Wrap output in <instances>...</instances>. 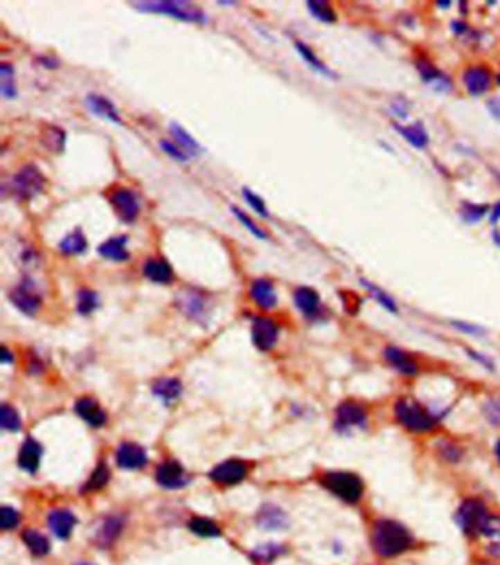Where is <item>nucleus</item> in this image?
Masks as SVG:
<instances>
[{"instance_id": "obj_1", "label": "nucleus", "mask_w": 500, "mask_h": 565, "mask_svg": "<svg viewBox=\"0 0 500 565\" xmlns=\"http://www.w3.org/2000/svg\"><path fill=\"white\" fill-rule=\"evenodd\" d=\"M371 545L382 558L405 554L414 545V536L404 524L391 519H380L373 526Z\"/></svg>"}, {"instance_id": "obj_2", "label": "nucleus", "mask_w": 500, "mask_h": 565, "mask_svg": "<svg viewBox=\"0 0 500 565\" xmlns=\"http://www.w3.org/2000/svg\"><path fill=\"white\" fill-rule=\"evenodd\" d=\"M395 415L396 420L412 433L430 432L437 424V417L412 398L398 400L395 404Z\"/></svg>"}, {"instance_id": "obj_3", "label": "nucleus", "mask_w": 500, "mask_h": 565, "mask_svg": "<svg viewBox=\"0 0 500 565\" xmlns=\"http://www.w3.org/2000/svg\"><path fill=\"white\" fill-rule=\"evenodd\" d=\"M141 12H150V14L166 15L175 19H179L184 22H206L207 17L202 8H198L194 3L185 2V0H157V2H141L134 5Z\"/></svg>"}, {"instance_id": "obj_4", "label": "nucleus", "mask_w": 500, "mask_h": 565, "mask_svg": "<svg viewBox=\"0 0 500 565\" xmlns=\"http://www.w3.org/2000/svg\"><path fill=\"white\" fill-rule=\"evenodd\" d=\"M321 485L332 495L346 503L359 502L364 495V483L361 477L351 472H329L321 476Z\"/></svg>"}, {"instance_id": "obj_5", "label": "nucleus", "mask_w": 500, "mask_h": 565, "mask_svg": "<svg viewBox=\"0 0 500 565\" xmlns=\"http://www.w3.org/2000/svg\"><path fill=\"white\" fill-rule=\"evenodd\" d=\"M46 178L37 165H25L12 177L10 191L19 201H31L43 192Z\"/></svg>"}, {"instance_id": "obj_6", "label": "nucleus", "mask_w": 500, "mask_h": 565, "mask_svg": "<svg viewBox=\"0 0 500 565\" xmlns=\"http://www.w3.org/2000/svg\"><path fill=\"white\" fill-rule=\"evenodd\" d=\"M489 517L484 502L476 498L465 499L456 511V523L468 537L480 536Z\"/></svg>"}, {"instance_id": "obj_7", "label": "nucleus", "mask_w": 500, "mask_h": 565, "mask_svg": "<svg viewBox=\"0 0 500 565\" xmlns=\"http://www.w3.org/2000/svg\"><path fill=\"white\" fill-rule=\"evenodd\" d=\"M107 200L118 219L122 220L123 224H132L139 217L141 210L140 199L131 188L118 186L114 190H110Z\"/></svg>"}, {"instance_id": "obj_8", "label": "nucleus", "mask_w": 500, "mask_h": 565, "mask_svg": "<svg viewBox=\"0 0 500 565\" xmlns=\"http://www.w3.org/2000/svg\"><path fill=\"white\" fill-rule=\"evenodd\" d=\"M177 304L179 307V310L186 317L193 319V321L198 323H204L208 321L210 310H211L210 298L199 289H194V288L184 289L182 292H179V296L177 298Z\"/></svg>"}, {"instance_id": "obj_9", "label": "nucleus", "mask_w": 500, "mask_h": 565, "mask_svg": "<svg viewBox=\"0 0 500 565\" xmlns=\"http://www.w3.org/2000/svg\"><path fill=\"white\" fill-rule=\"evenodd\" d=\"M9 298L19 312L27 316H34L43 304L42 292L33 279L22 280L18 287L10 291Z\"/></svg>"}, {"instance_id": "obj_10", "label": "nucleus", "mask_w": 500, "mask_h": 565, "mask_svg": "<svg viewBox=\"0 0 500 565\" xmlns=\"http://www.w3.org/2000/svg\"><path fill=\"white\" fill-rule=\"evenodd\" d=\"M368 420L367 410L362 404L348 400L336 409V429L341 432H349L351 429L366 427Z\"/></svg>"}, {"instance_id": "obj_11", "label": "nucleus", "mask_w": 500, "mask_h": 565, "mask_svg": "<svg viewBox=\"0 0 500 565\" xmlns=\"http://www.w3.org/2000/svg\"><path fill=\"white\" fill-rule=\"evenodd\" d=\"M247 464L241 460H228L217 464L210 472V478L219 485H236L242 482L247 476Z\"/></svg>"}, {"instance_id": "obj_12", "label": "nucleus", "mask_w": 500, "mask_h": 565, "mask_svg": "<svg viewBox=\"0 0 500 565\" xmlns=\"http://www.w3.org/2000/svg\"><path fill=\"white\" fill-rule=\"evenodd\" d=\"M279 328L269 317H256L253 322L254 346L261 351H269L276 346Z\"/></svg>"}, {"instance_id": "obj_13", "label": "nucleus", "mask_w": 500, "mask_h": 565, "mask_svg": "<svg viewBox=\"0 0 500 565\" xmlns=\"http://www.w3.org/2000/svg\"><path fill=\"white\" fill-rule=\"evenodd\" d=\"M156 481L163 487L179 489L188 483V476H186L184 467L179 463L169 460L157 467Z\"/></svg>"}, {"instance_id": "obj_14", "label": "nucleus", "mask_w": 500, "mask_h": 565, "mask_svg": "<svg viewBox=\"0 0 500 565\" xmlns=\"http://www.w3.org/2000/svg\"><path fill=\"white\" fill-rule=\"evenodd\" d=\"M116 463L123 470H139L147 464V452L143 447L125 442L116 451Z\"/></svg>"}, {"instance_id": "obj_15", "label": "nucleus", "mask_w": 500, "mask_h": 565, "mask_svg": "<svg viewBox=\"0 0 500 565\" xmlns=\"http://www.w3.org/2000/svg\"><path fill=\"white\" fill-rule=\"evenodd\" d=\"M249 297L262 310L274 309L278 304V292L274 285L266 278H257L249 287Z\"/></svg>"}, {"instance_id": "obj_16", "label": "nucleus", "mask_w": 500, "mask_h": 565, "mask_svg": "<svg viewBox=\"0 0 500 565\" xmlns=\"http://www.w3.org/2000/svg\"><path fill=\"white\" fill-rule=\"evenodd\" d=\"M143 273L148 280L154 282V284L169 285L170 282H173L172 266L165 259H160V257H150V259H147L143 264Z\"/></svg>"}, {"instance_id": "obj_17", "label": "nucleus", "mask_w": 500, "mask_h": 565, "mask_svg": "<svg viewBox=\"0 0 500 565\" xmlns=\"http://www.w3.org/2000/svg\"><path fill=\"white\" fill-rule=\"evenodd\" d=\"M85 103L90 112L94 114L96 116L114 122V124L118 125L122 124V118L118 112L116 106L111 103L107 97H103L102 94H89L85 99Z\"/></svg>"}, {"instance_id": "obj_18", "label": "nucleus", "mask_w": 500, "mask_h": 565, "mask_svg": "<svg viewBox=\"0 0 500 565\" xmlns=\"http://www.w3.org/2000/svg\"><path fill=\"white\" fill-rule=\"evenodd\" d=\"M47 523L55 536H57L59 539H68L75 524H77V519H75V515L69 510L59 508L48 514Z\"/></svg>"}, {"instance_id": "obj_19", "label": "nucleus", "mask_w": 500, "mask_h": 565, "mask_svg": "<svg viewBox=\"0 0 500 565\" xmlns=\"http://www.w3.org/2000/svg\"><path fill=\"white\" fill-rule=\"evenodd\" d=\"M75 411L84 422L94 427H100L106 423V414L98 402L90 397H82L75 404Z\"/></svg>"}, {"instance_id": "obj_20", "label": "nucleus", "mask_w": 500, "mask_h": 565, "mask_svg": "<svg viewBox=\"0 0 500 565\" xmlns=\"http://www.w3.org/2000/svg\"><path fill=\"white\" fill-rule=\"evenodd\" d=\"M42 454H43V449L39 442L31 438L25 439V442L19 449V456H18L19 467L22 470L28 472V473H35L37 470H39Z\"/></svg>"}, {"instance_id": "obj_21", "label": "nucleus", "mask_w": 500, "mask_h": 565, "mask_svg": "<svg viewBox=\"0 0 500 565\" xmlns=\"http://www.w3.org/2000/svg\"><path fill=\"white\" fill-rule=\"evenodd\" d=\"M127 237H111L98 245L97 253L110 262H127L131 254L127 250Z\"/></svg>"}, {"instance_id": "obj_22", "label": "nucleus", "mask_w": 500, "mask_h": 565, "mask_svg": "<svg viewBox=\"0 0 500 565\" xmlns=\"http://www.w3.org/2000/svg\"><path fill=\"white\" fill-rule=\"evenodd\" d=\"M384 357L393 368L405 376H416L418 373V366L411 355L401 348L387 347L384 350Z\"/></svg>"}, {"instance_id": "obj_23", "label": "nucleus", "mask_w": 500, "mask_h": 565, "mask_svg": "<svg viewBox=\"0 0 500 565\" xmlns=\"http://www.w3.org/2000/svg\"><path fill=\"white\" fill-rule=\"evenodd\" d=\"M123 529V519L120 515H110L100 524L96 533V544L100 548H109L119 537Z\"/></svg>"}, {"instance_id": "obj_24", "label": "nucleus", "mask_w": 500, "mask_h": 565, "mask_svg": "<svg viewBox=\"0 0 500 565\" xmlns=\"http://www.w3.org/2000/svg\"><path fill=\"white\" fill-rule=\"evenodd\" d=\"M464 82L472 96H480L490 89V72L484 66H471L464 73Z\"/></svg>"}, {"instance_id": "obj_25", "label": "nucleus", "mask_w": 500, "mask_h": 565, "mask_svg": "<svg viewBox=\"0 0 500 565\" xmlns=\"http://www.w3.org/2000/svg\"><path fill=\"white\" fill-rule=\"evenodd\" d=\"M57 249L65 255H80L89 249V241H87L85 233L81 228H75L59 242Z\"/></svg>"}, {"instance_id": "obj_26", "label": "nucleus", "mask_w": 500, "mask_h": 565, "mask_svg": "<svg viewBox=\"0 0 500 565\" xmlns=\"http://www.w3.org/2000/svg\"><path fill=\"white\" fill-rule=\"evenodd\" d=\"M481 536L485 539V549L489 554L500 559V515H490Z\"/></svg>"}, {"instance_id": "obj_27", "label": "nucleus", "mask_w": 500, "mask_h": 565, "mask_svg": "<svg viewBox=\"0 0 500 565\" xmlns=\"http://www.w3.org/2000/svg\"><path fill=\"white\" fill-rule=\"evenodd\" d=\"M295 305L305 316H314L320 309V297L319 294L308 287H301L294 292Z\"/></svg>"}, {"instance_id": "obj_28", "label": "nucleus", "mask_w": 500, "mask_h": 565, "mask_svg": "<svg viewBox=\"0 0 500 565\" xmlns=\"http://www.w3.org/2000/svg\"><path fill=\"white\" fill-rule=\"evenodd\" d=\"M169 131L172 134V138L173 141L177 143L184 152L188 153L190 156H197L203 152V147L199 144L193 135L186 131L185 128H182L177 122H172Z\"/></svg>"}, {"instance_id": "obj_29", "label": "nucleus", "mask_w": 500, "mask_h": 565, "mask_svg": "<svg viewBox=\"0 0 500 565\" xmlns=\"http://www.w3.org/2000/svg\"><path fill=\"white\" fill-rule=\"evenodd\" d=\"M257 521L261 527H265V529L267 530H280L287 524V519L283 514V511H280L278 507H274V505L262 507L258 512Z\"/></svg>"}, {"instance_id": "obj_30", "label": "nucleus", "mask_w": 500, "mask_h": 565, "mask_svg": "<svg viewBox=\"0 0 500 565\" xmlns=\"http://www.w3.org/2000/svg\"><path fill=\"white\" fill-rule=\"evenodd\" d=\"M153 392H154V395L160 398L161 401L170 402L181 395L182 385L178 379L165 377V379L157 380L153 386Z\"/></svg>"}, {"instance_id": "obj_31", "label": "nucleus", "mask_w": 500, "mask_h": 565, "mask_svg": "<svg viewBox=\"0 0 500 565\" xmlns=\"http://www.w3.org/2000/svg\"><path fill=\"white\" fill-rule=\"evenodd\" d=\"M24 544L27 545L30 552L35 557H44L50 552L48 539L37 530H25L22 533Z\"/></svg>"}, {"instance_id": "obj_32", "label": "nucleus", "mask_w": 500, "mask_h": 565, "mask_svg": "<svg viewBox=\"0 0 500 565\" xmlns=\"http://www.w3.org/2000/svg\"><path fill=\"white\" fill-rule=\"evenodd\" d=\"M42 143L44 147H47L48 150H52L55 153H60L65 149L66 134L59 127L47 125V128L42 132Z\"/></svg>"}, {"instance_id": "obj_33", "label": "nucleus", "mask_w": 500, "mask_h": 565, "mask_svg": "<svg viewBox=\"0 0 500 565\" xmlns=\"http://www.w3.org/2000/svg\"><path fill=\"white\" fill-rule=\"evenodd\" d=\"M395 128L402 137H405L414 147H418V149H422V147H426L429 143V135L421 124H414L409 127L395 124Z\"/></svg>"}, {"instance_id": "obj_34", "label": "nucleus", "mask_w": 500, "mask_h": 565, "mask_svg": "<svg viewBox=\"0 0 500 565\" xmlns=\"http://www.w3.org/2000/svg\"><path fill=\"white\" fill-rule=\"evenodd\" d=\"M295 48L312 69H316L317 72L323 73V75H326V77H333V72L323 64V60H320V57L311 51L310 46H307L305 43L299 42V40H295Z\"/></svg>"}, {"instance_id": "obj_35", "label": "nucleus", "mask_w": 500, "mask_h": 565, "mask_svg": "<svg viewBox=\"0 0 500 565\" xmlns=\"http://www.w3.org/2000/svg\"><path fill=\"white\" fill-rule=\"evenodd\" d=\"M0 91H2L5 99H14L17 96L14 66L5 62L0 65Z\"/></svg>"}, {"instance_id": "obj_36", "label": "nucleus", "mask_w": 500, "mask_h": 565, "mask_svg": "<svg viewBox=\"0 0 500 565\" xmlns=\"http://www.w3.org/2000/svg\"><path fill=\"white\" fill-rule=\"evenodd\" d=\"M190 530L194 535L202 536V537H217L222 533L219 526L215 521H211L204 517H194L190 521Z\"/></svg>"}, {"instance_id": "obj_37", "label": "nucleus", "mask_w": 500, "mask_h": 565, "mask_svg": "<svg viewBox=\"0 0 500 565\" xmlns=\"http://www.w3.org/2000/svg\"><path fill=\"white\" fill-rule=\"evenodd\" d=\"M98 296L89 289V288H82L78 292V297H77V310L80 314L82 316H89L91 314L97 307H98Z\"/></svg>"}, {"instance_id": "obj_38", "label": "nucleus", "mask_w": 500, "mask_h": 565, "mask_svg": "<svg viewBox=\"0 0 500 565\" xmlns=\"http://www.w3.org/2000/svg\"><path fill=\"white\" fill-rule=\"evenodd\" d=\"M307 8L310 9L311 15L321 22L332 24L336 21L334 10L328 2H323V0H311V2L307 3Z\"/></svg>"}, {"instance_id": "obj_39", "label": "nucleus", "mask_w": 500, "mask_h": 565, "mask_svg": "<svg viewBox=\"0 0 500 565\" xmlns=\"http://www.w3.org/2000/svg\"><path fill=\"white\" fill-rule=\"evenodd\" d=\"M231 210H232V213H233V216L240 220V222L253 233L254 237H257V238H260V240H267L269 238V235H267V232L262 229L261 226H258L254 220L251 219V216H248L244 210H241L240 207H235V206H232L231 207Z\"/></svg>"}, {"instance_id": "obj_40", "label": "nucleus", "mask_w": 500, "mask_h": 565, "mask_svg": "<svg viewBox=\"0 0 500 565\" xmlns=\"http://www.w3.org/2000/svg\"><path fill=\"white\" fill-rule=\"evenodd\" d=\"M283 554V548L276 544H266L253 550V558L258 562H271Z\"/></svg>"}, {"instance_id": "obj_41", "label": "nucleus", "mask_w": 500, "mask_h": 565, "mask_svg": "<svg viewBox=\"0 0 500 565\" xmlns=\"http://www.w3.org/2000/svg\"><path fill=\"white\" fill-rule=\"evenodd\" d=\"M109 477H110V473H109V469H107V465L105 464V463H100L97 467H96V470L93 472V474L90 476V478H89V482H87V485H85V490H98V489H102L107 482H109Z\"/></svg>"}, {"instance_id": "obj_42", "label": "nucleus", "mask_w": 500, "mask_h": 565, "mask_svg": "<svg viewBox=\"0 0 500 565\" xmlns=\"http://www.w3.org/2000/svg\"><path fill=\"white\" fill-rule=\"evenodd\" d=\"M0 424H2L3 431H9V432L19 431V427H21L19 414L14 409L9 407V405L3 404L2 405V417H0Z\"/></svg>"}, {"instance_id": "obj_43", "label": "nucleus", "mask_w": 500, "mask_h": 565, "mask_svg": "<svg viewBox=\"0 0 500 565\" xmlns=\"http://www.w3.org/2000/svg\"><path fill=\"white\" fill-rule=\"evenodd\" d=\"M242 197L247 201V204L253 208L256 213H258L262 217H269V210L266 207L265 200H262L258 194L253 192L249 188H242Z\"/></svg>"}, {"instance_id": "obj_44", "label": "nucleus", "mask_w": 500, "mask_h": 565, "mask_svg": "<svg viewBox=\"0 0 500 565\" xmlns=\"http://www.w3.org/2000/svg\"><path fill=\"white\" fill-rule=\"evenodd\" d=\"M159 145H160V149H161V152H163L165 154H168L169 157H172L173 161H177V162H188L190 159H191V156L186 153V152H184L181 147L175 143V141H169V140H161L160 143H159Z\"/></svg>"}, {"instance_id": "obj_45", "label": "nucleus", "mask_w": 500, "mask_h": 565, "mask_svg": "<svg viewBox=\"0 0 500 565\" xmlns=\"http://www.w3.org/2000/svg\"><path fill=\"white\" fill-rule=\"evenodd\" d=\"M362 284H364V287L368 289V292L371 294V296L376 298L384 309H387L389 312H392V313H396L398 312V307H396V303L387 296V294L384 292V291H382L380 288H377V287H374L373 284H370V282H366V280H362Z\"/></svg>"}, {"instance_id": "obj_46", "label": "nucleus", "mask_w": 500, "mask_h": 565, "mask_svg": "<svg viewBox=\"0 0 500 565\" xmlns=\"http://www.w3.org/2000/svg\"><path fill=\"white\" fill-rule=\"evenodd\" d=\"M19 524V514L12 507H3L0 512V527L3 530H12Z\"/></svg>"}, {"instance_id": "obj_47", "label": "nucleus", "mask_w": 500, "mask_h": 565, "mask_svg": "<svg viewBox=\"0 0 500 565\" xmlns=\"http://www.w3.org/2000/svg\"><path fill=\"white\" fill-rule=\"evenodd\" d=\"M489 210L487 206H476V204H464V210H462V217L468 222H477Z\"/></svg>"}, {"instance_id": "obj_48", "label": "nucleus", "mask_w": 500, "mask_h": 565, "mask_svg": "<svg viewBox=\"0 0 500 565\" xmlns=\"http://www.w3.org/2000/svg\"><path fill=\"white\" fill-rule=\"evenodd\" d=\"M484 414L490 423L500 426V400H489L484 405Z\"/></svg>"}, {"instance_id": "obj_49", "label": "nucleus", "mask_w": 500, "mask_h": 565, "mask_svg": "<svg viewBox=\"0 0 500 565\" xmlns=\"http://www.w3.org/2000/svg\"><path fill=\"white\" fill-rule=\"evenodd\" d=\"M440 454L449 463H458L462 458V451L459 447L454 444V442H445L440 447Z\"/></svg>"}, {"instance_id": "obj_50", "label": "nucleus", "mask_w": 500, "mask_h": 565, "mask_svg": "<svg viewBox=\"0 0 500 565\" xmlns=\"http://www.w3.org/2000/svg\"><path fill=\"white\" fill-rule=\"evenodd\" d=\"M455 328H458L462 332H467V334H472V335H481L483 330L479 326H474L470 323H462V322H455L454 323Z\"/></svg>"}, {"instance_id": "obj_51", "label": "nucleus", "mask_w": 500, "mask_h": 565, "mask_svg": "<svg viewBox=\"0 0 500 565\" xmlns=\"http://www.w3.org/2000/svg\"><path fill=\"white\" fill-rule=\"evenodd\" d=\"M468 354L471 355V359L472 360H476L477 363H480L483 367H485V368H489V370H492L493 368V363L487 359V357H484V355H481V354H479V352H474V351H468Z\"/></svg>"}, {"instance_id": "obj_52", "label": "nucleus", "mask_w": 500, "mask_h": 565, "mask_svg": "<svg viewBox=\"0 0 500 565\" xmlns=\"http://www.w3.org/2000/svg\"><path fill=\"white\" fill-rule=\"evenodd\" d=\"M39 64H42L44 68L53 69V68L59 66V60L50 57V56H42V57H39Z\"/></svg>"}, {"instance_id": "obj_53", "label": "nucleus", "mask_w": 500, "mask_h": 565, "mask_svg": "<svg viewBox=\"0 0 500 565\" xmlns=\"http://www.w3.org/2000/svg\"><path fill=\"white\" fill-rule=\"evenodd\" d=\"M489 110H490V114L494 118L500 119V97H496V99L489 100Z\"/></svg>"}, {"instance_id": "obj_54", "label": "nucleus", "mask_w": 500, "mask_h": 565, "mask_svg": "<svg viewBox=\"0 0 500 565\" xmlns=\"http://www.w3.org/2000/svg\"><path fill=\"white\" fill-rule=\"evenodd\" d=\"M499 219H500V203L496 204L494 210H493V213H492V222H497Z\"/></svg>"}, {"instance_id": "obj_55", "label": "nucleus", "mask_w": 500, "mask_h": 565, "mask_svg": "<svg viewBox=\"0 0 500 565\" xmlns=\"http://www.w3.org/2000/svg\"><path fill=\"white\" fill-rule=\"evenodd\" d=\"M2 361H3V363H9V361H12V355H9V352H8V350H6V348H3V350H2Z\"/></svg>"}, {"instance_id": "obj_56", "label": "nucleus", "mask_w": 500, "mask_h": 565, "mask_svg": "<svg viewBox=\"0 0 500 565\" xmlns=\"http://www.w3.org/2000/svg\"><path fill=\"white\" fill-rule=\"evenodd\" d=\"M496 457H497V460L500 463V439L497 440V444H496Z\"/></svg>"}, {"instance_id": "obj_57", "label": "nucleus", "mask_w": 500, "mask_h": 565, "mask_svg": "<svg viewBox=\"0 0 500 565\" xmlns=\"http://www.w3.org/2000/svg\"><path fill=\"white\" fill-rule=\"evenodd\" d=\"M73 565H94V564H93V562H89V561H80V562L73 564Z\"/></svg>"}, {"instance_id": "obj_58", "label": "nucleus", "mask_w": 500, "mask_h": 565, "mask_svg": "<svg viewBox=\"0 0 500 565\" xmlns=\"http://www.w3.org/2000/svg\"><path fill=\"white\" fill-rule=\"evenodd\" d=\"M497 84L500 85V73H499V75H497Z\"/></svg>"}]
</instances>
